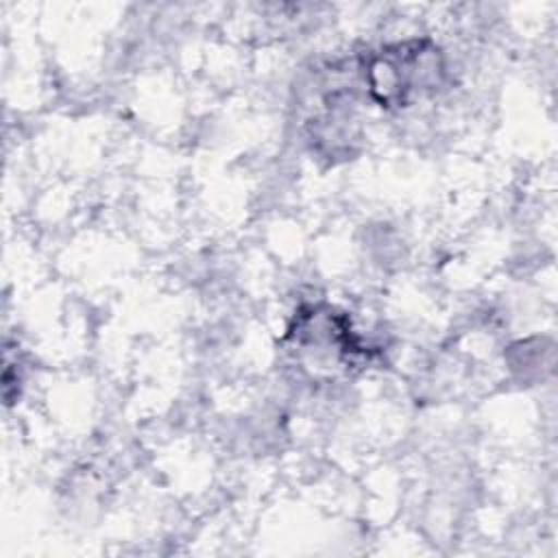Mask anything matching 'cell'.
<instances>
[{
    "label": "cell",
    "instance_id": "1",
    "mask_svg": "<svg viewBox=\"0 0 558 558\" xmlns=\"http://www.w3.org/2000/svg\"><path fill=\"white\" fill-rule=\"evenodd\" d=\"M442 72L440 50L429 39H410L371 54L364 68V83L379 107L401 109L432 94Z\"/></svg>",
    "mask_w": 558,
    "mask_h": 558
}]
</instances>
